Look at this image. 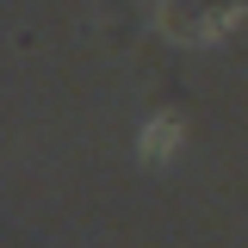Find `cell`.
<instances>
[{
    "label": "cell",
    "mask_w": 248,
    "mask_h": 248,
    "mask_svg": "<svg viewBox=\"0 0 248 248\" xmlns=\"http://www.w3.org/2000/svg\"><path fill=\"white\" fill-rule=\"evenodd\" d=\"M236 6H242V0H168V6H161V31L199 44V37H211L217 25H230Z\"/></svg>",
    "instance_id": "obj_1"
}]
</instances>
